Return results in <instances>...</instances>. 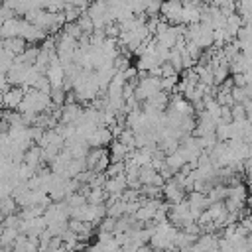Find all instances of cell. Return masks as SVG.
Instances as JSON below:
<instances>
[{"mask_svg":"<svg viewBox=\"0 0 252 252\" xmlns=\"http://www.w3.org/2000/svg\"><path fill=\"white\" fill-rule=\"evenodd\" d=\"M181 10H183L181 0H164L162 8H160V14H162V18H164L170 26H177V24H179Z\"/></svg>","mask_w":252,"mask_h":252,"instance_id":"1","label":"cell"},{"mask_svg":"<svg viewBox=\"0 0 252 252\" xmlns=\"http://www.w3.org/2000/svg\"><path fill=\"white\" fill-rule=\"evenodd\" d=\"M112 132L107 128V126H99V128H94L89 136H87V144L91 148H105V146H110L112 142Z\"/></svg>","mask_w":252,"mask_h":252,"instance_id":"2","label":"cell"},{"mask_svg":"<svg viewBox=\"0 0 252 252\" xmlns=\"http://www.w3.org/2000/svg\"><path fill=\"white\" fill-rule=\"evenodd\" d=\"M24 94H26L24 87H12L10 91H6V93L2 94V105L8 107V109H16V107L22 105Z\"/></svg>","mask_w":252,"mask_h":252,"instance_id":"3","label":"cell"},{"mask_svg":"<svg viewBox=\"0 0 252 252\" xmlns=\"http://www.w3.org/2000/svg\"><path fill=\"white\" fill-rule=\"evenodd\" d=\"M227 197H229V199H235V201H238V203H246V199H248L246 185H244V183L229 185V187H227Z\"/></svg>","mask_w":252,"mask_h":252,"instance_id":"4","label":"cell"},{"mask_svg":"<svg viewBox=\"0 0 252 252\" xmlns=\"http://www.w3.org/2000/svg\"><path fill=\"white\" fill-rule=\"evenodd\" d=\"M240 28H242V18L236 12L231 14V16H227V20H225V32H227L229 38H236Z\"/></svg>","mask_w":252,"mask_h":252,"instance_id":"5","label":"cell"},{"mask_svg":"<svg viewBox=\"0 0 252 252\" xmlns=\"http://www.w3.org/2000/svg\"><path fill=\"white\" fill-rule=\"evenodd\" d=\"M83 14V10L79 6H73L69 2H65V6H63V16H65V24H73L79 20V16Z\"/></svg>","mask_w":252,"mask_h":252,"instance_id":"6","label":"cell"},{"mask_svg":"<svg viewBox=\"0 0 252 252\" xmlns=\"http://www.w3.org/2000/svg\"><path fill=\"white\" fill-rule=\"evenodd\" d=\"M215 101H217L219 107H233L235 105L233 94L229 91H220L219 87H217V93H215Z\"/></svg>","mask_w":252,"mask_h":252,"instance_id":"7","label":"cell"},{"mask_svg":"<svg viewBox=\"0 0 252 252\" xmlns=\"http://www.w3.org/2000/svg\"><path fill=\"white\" fill-rule=\"evenodd\" d=\"M160 77H179V71L172 65L170 61H166L160 65Z\"/></svg>","mask_w":252,"mask_h":252,"instance_id":"8","label":"cell"},{"mask_svg":"<svg viewBox=\"0 0 252 252\" xmlns=\"http://www.w3.org/2000/svg\"><path fill=\"white\" fill-rule=\"evenodd\" d=\"M231 112H233V122L246 120V110H244V105H238V103H235V105L231 107Z\"/></svg>","mask_w":252,"mask_h":252,"instance_id":"9","label":"cell"},{"mask_svg":"<svg viewBox=\"0 0 252 252\" xmlns=\"http://www.w3.org/2000/svg\"><path fill=\"white\" fill-rule=\"evenodd\" d=\"M219 122H223V124H233V112H231V107H220Z\"/></svg>","mask_w":252,"mask_h":252,"instance_id":"10","label":"cell"},{"mask_svg":"<svg viewBox=\"0 0 252 252\" xmlns=\"http://www.w3.org/2000/svg\"><path fill=\"white\" fill-rule=\"evenodd\" d=\"M244 75H246V87L252 89V75H250V73H244Z\"/></svg>","mask_w":252,"mask_h":252,"instance_id":"11","label":"cell"},{"mask_svg":"<svg viewBox=\"0 0 252 252\" xmlns=\"http://www.w3.org/2000/svg\"><path fill=\"white\" fill-rule=\"evenodd\" d=\"M246 191H248V197H252V181H248V185H246Z\"/></svg>","mask_w":252,"mask_h":252,"instance_id":"12","label":"cell"},{"mask_svg":"<svg viewBox=\"0 0 252 252\" xmlns=\"http://www.w3.org/2000/svg\"><path fill=\"white\" fill-rule=\"evenodd\" d=\"M248 158L252 160V142H248Z\"/></svg>","mask_w":252,"mask_h":252,"instance_id":"13","label":"cell"},{"mask_svg":"<svg viewBox=\"0 0 252 252\" xmlns=\"http://www.w3.org/2000/svg\"><path fill=\"white\" fill-rule=\"evenodd\" d=\"M250 217H252V209H250Z\"/></svg>","mask_w":252,"mask_h":252,"instance_id":"14","label":"cell"}]
</instances>
